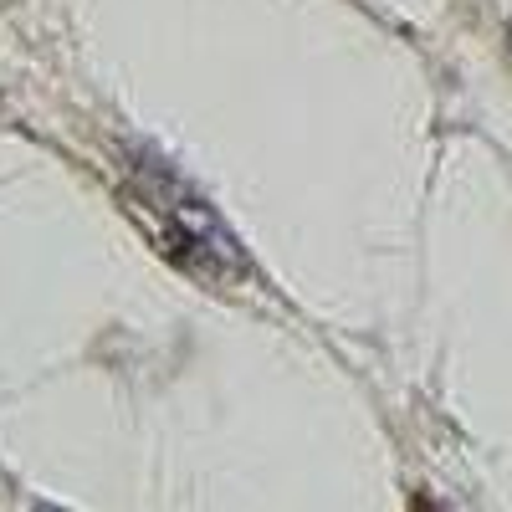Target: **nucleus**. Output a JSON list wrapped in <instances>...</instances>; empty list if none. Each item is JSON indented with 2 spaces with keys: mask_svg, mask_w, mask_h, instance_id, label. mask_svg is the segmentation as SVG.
Here are the masks:
<instances>
[{
  "mask_svg": "<svg viewBox=\"0 0 512 512\" xmlns=\"http://www.w3.org/2000/svg\"><path fill=\"white\" fill-rule=\"evenodd\" d=\"M144 200L149 205H159L164 210V251L175 256V262H185L190 272H205V262H231V236L210 221V210L190 195V190H180V180L169 175V169H154V185H144Z\"/></svg>",
  "mask_w": 512,
  "mask_h": 512,
  "instance_id": "f257e3e1",
  "label": "nucleus"
}]
</instances>
